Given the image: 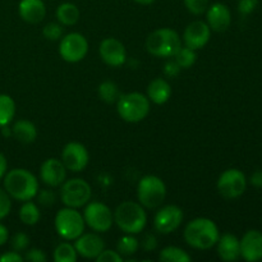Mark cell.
<instances>
[{
	"mask_svg": "<svg viewBox=\"0 0 262 262\" xmlns=\"http://www.w3.org/2000/svg\"><path fill=\"white\" fill-rule=\"evenodd\" d=\"M10 246H12L13 251H15V252H23L30 246V237L23 232L15 233L12 237V241H10Z\"/></svg>",
	"mask_w": 262,
	"mask_h": 262,
	"instance_id": "d6a6232c",
	"label": "cell"
},
{
	"mask_svg": "<svg viewBox=\"0 0 262 262\" xmlns=\"http://www.w3.org/2000/svg\"><path fill=\"white\" fill-rule=\"evenodd\" d=\"M18 13L25 22L36 25L46 15V7L42 0H20Z\"/></svg>",
	"mask_w": 262,
	"mask_h": 262,
	"instance_id": "44dd1931",
	"label": "cell"
},
{
	"mask_svg": "<svg viewBox=\"0 0 262 262\" xmlns=\"http://www.w3.org/2000/svg\"><path fill=\"white\" fill-rule=\"evenodd\" d=\"M2 129V135L4 136V137H12L13 133H12V128H9L8 125H4V127L0 128Z\"/></svg>",
	"mask_w": 262,
	"mask_h": 262,
	"instance_id": "bcb514c9",
	"label": "cell"
},
{
	"mask_svg": "<svg viewBox=\"0 0 262 262\" xmlns=\"http://www.w3.org/2000/svg\"><path fill=\"white\" fill-rule=\"evenodd\" d=\"M37 201L38 204L42 205V206H53L56 201V196L53 191L50 189H42V191H38L37 194Z\"/></svg>",
	"mask_w": 262,
	"mask_h": 262,
	"instance_id": "d590c367",
	"label": "cell"
},
{
	"mask_svg": "<svg viewBox=\"0 0 262 262\" xmlns=\"http://www.w3.org/2000/svg\"><path fill=\"white\" fill-rule=\"evenodd\" d=\"M183 222V211L177 205H166L156 212L154 217L155 229L161 234H170L181 227Z\"/></svg>",
	"mask_w": 262,
	"mask_h": 262,
	"instance_id": "7c38bea8",
	"label": "cell"
},
{
	"mask_svg": "<svg viewBox=\"0 0 262 262\" xmlns=\"http://www.w3.org/2000/svg\"><path fill=\"white\" fill-rule=\"evenodd\" d=\"M207 25L215 32H224L230 27L232 13L230 9L223 3H215L207 8Z\"/></svg>",
	"mask_w": 262,
	"mask_h": 262,
	"instance_id": "d6986e66",
	"label": "cell"
},
{
	"mask_svg": "<svg viewBox=\"0 0 262 262\" xmlns=\"http://www.w3.org/2000/svg\"><path fill=\"white\" fill-rule=\"evenodd\" d=\"M15 115V102L9 95L0 94V128L9 125Z\"/></svg>",
	"mask_w": 262,
	"mask_h": 262,
	"instance_id": "484cf974",
	"label": "cell"
},
{
	"mask_svg": "<svg viewBox=\"0 0 262 262\" xmlns=\"http://www.w3.org/2000/svg\"><path fill=\"white\" fill-rule=\"evenodd\" d=\"M97 262H122L123 256L118 253V251L112 250H104L99 256L96 257Z\"/></svg>",
	"mask_w": 262,
	"mask_h": 262,
	"instance_id": "74e56055",
	"label": "cell"
},
{
	"mask_svg": "<svg viewBox=\"0 0 262 262\" xmlns=\"http://www.w3.org/2000/svg\"><path fill=\"white\" fill-rule=\"evenodd\" d=\"M56 19L61 26H74L79 20L81 12L73 3H63L56 8Z\"/></svg>",
	"mask_w": 262,
	"mask_h": 262,
	"instance_id": "cb8c5ba5",
	"label": "cell"
},
{
	"mask_svg": "<svg viewBox=\"0 0 262 262\" xmlns=\"http://www.w3.org/2000/svg\"><path fill=\"white\" fill-rule=\"evenodd\" d=\"M173 58L182 69H188L196 63L197 54L196 50H192V49L187 48V46H181V49L177 51V54Z\"/></svg>",
	"mask_w": 262,
	"mask_h": 262,
	"instance_id": "4dcf8cb0",
	"label": "cell"
},
{
	"mask_svg": "<svg viewBox=\"0 0 262 262\" xmlns=\"http://www.w3.org/2000/svg\"><path fill=\"white\" fill-rule=\"evenodd\" d=\"M19 219L25 225H36L41 219V212L35 202L25 201L19 209Z\"/></svg>",
	"mask_w": 262,
	"mask_h": 262,
	"instance_id": "d4e9b609",
	"label": "cell"
},
{
	"mask_svg": "<svg viewBox=\"0 0 262 262\" xmlns=\"http://www.w3.org/2000/svg\"><path fill=\"white\" fill-rule=\"evenodd\" d=\"M89 51V41L82 33L71 32L60 38L59 54L68 63L83 60Z\"/></svg>",
	"mask_w": 262,
	"mask_h": 262,
	"instance_id": "8fae6325",
	"label": "cell"
},
{
	"mask_svg": "<svg viewBox=\"0 0 262 262\" xmlns=\"http://www.w3.org/2000/svg\"><path fill=\"white\" fill-rule=\"evenodd\" d=\"M247 178L239 169L230 168L220 174L217 179V191L227 200H235L242 196L247 188Z\"/></svg>",
	"mask_w": 262,
	"mask_h": 262,
	"instance_id": "9c48e42d",
	"label": "cell"
},
{
	"mask_svg": "<svg viewBox=\"0 0 262 262\" xmlns=\"http://www.w3.org/2000/svg\"><path fill=\"white\" fill-rule=\"evenodd\" d=\"M140 248V242L135 234H127L125 233L122 238H119L117 243V251L120 256L123 257H128V256L135 255Z\"/></svg>",
	"mask_w": 262,
	"mask_h": 262,
	"instance_id": "4316f807",
	"label": "cell"
},
{
	"mask_svg": "<svg viewBox=\"0 0 262 262\" xmlns=\"http://www.w3.org/2000/svg\"><path fill=\"white\" fill-rule=\"evenodd\" d=\"M141 245H142V247L145 248L146 251H154L156 248V246H158V241H156L155 235L147 234L145 238H143Z\"/></svg>",
	"mask_w": 262,
	"mask_h": 262,
	"instance_id": "b9f144b4",
	"label": "cell"
},
{
	"mask_svg": "<svg viewBox=\"0 0 262 262\" xmlns=\"http://www.w3.org/2000/svg\"><path fill=\"white\" fill-rule=\"evenodd\" d=\"M10 209H12L10 196L7 193L5 189L0 188V220L5 219L9 215Z\"/></svg>",
	"mask_w": 262,
	"mask_h": 262,
	"instance_id": "e575fe53",
	"label": "cell"
},
{
	"mask_svg": "<svg viewBox=\"0 0 262 262\" xmlns=\"http://www.w3.org/2000/svg\"><path fill=\"white\" fill-rule=\"evenodd\" d=\"M42 35L46 40L58 41L63 37V27L59 22H50L43 27Z\"/></svg>",
	"mask_w": 262,
	"mask_h": 262,
	"instance_id": "1f68e13d",
	"label": "cell"
},
{
	"mask_svg": "<svg viewBox=\"0 0 262 262\" xmlns=\"http://www.w3.org/2000/svg\"><path fill=\"white\" fill-rule=\"evenodd\" d=\"M117 110L124 122L138 123L150 113V100L141 92L123 94L117 101Z\"/></svg>",
	"mask_w": 262,
	"mask_h": 262,
	"instance_id": "5b68a950",
	"label": "cell"
},
{
	"mask_svg": "<svg viewBox=\"0 0 262 262\" xmlns=\"http://www.w3.org/2000/svg\"><path fill=\"white\" fill-rule=\"evenodd\" d=\"M182 68L179 67V64L177 63L176 60H169L168 63L164 66V73L168 77L173 78V77H177L179 73H181Z\"/></svg>",
	"mask_w": 262,
	"mask_h": 262,
	"instance_id": "ab89813d",
	"label": "cell"
},
{
	"mask_svg": "<svg viewBox=\"0 0 262 262\" xmlns=\"http://www.w3.org/2000/svg\"><path fill=\"white\" fill-rule=\"evenodd\" d=\"M257 5L258 0H238V10L242 15H250Z\"/></svg>",
	"mask_w": 262,
	"mask_h": 262,
	"instance_id": "f35d334b",
	"label": "cell"
},
{
	"mask_svg": "<svg viewBox=\"0 0 262 262\" xmlns=\"http://www.w3.org/2000/svg\"><path fill=\"white\" fill-rule=\"evenodd\" d=\"M97 94H99L100 100H102L106 104L117 102L119 96L122 95L117 83H114L112 81H104L102 83H100L99 89H97Z\"/></svg>",
	"mask_w": 262,
	"mask_h": 262,
	"instance_id": "83f0119b",
	"label": "cell"
},
{
	"mask_svg": "<svg viewBox=\"0 0 262 262\" xmlns=\"http://www.w3.org/2000/svg\"><path fill=\"white\" fill-rule=\"evenodd\" d=\"M102 61L110 67H120L127 60V50L118 38L106 37L101 41L99 48Z\"/></svg>",
	"mask_w": 262,
	"mask_h": 262,
	"instance_id": "9a60e30c",
	"label": "cell"
},
{
	"mask_svg": "<svg viewBox=\"0 0 262 262\" xmlns=\"http://www.w3.org/2000/svg\"><path fill=\"white\" fill-rule=\"evenodd\" d=\"M8 170V161L5 159V156L0 152V181L4 178V176L7 174Z\"/></svg>",
	"mask_w": 262,
	"mask_h": 262,
	"instance_id": "f6af8a7d",
	"label": "cell"
},
{
	"mask_svg": "<svg viewBox=\"0 0 262 262\" xmlns=\"http://www.w3.org/2000/svg\"><path fill=\"white\" fill-rule=\"evenodd\" d=\"M46 255L42 250H38V248H31V250H26L25 256H23V260L31 261V262H45L46 261Z\"/></svg>",
	"mask_w": 262,
	"mask_h": 262,
	"instance_id": "8d00e7d4",
	"label": "cell"
},
{
	"mask_svg": "<svg viewBox=\"0 0 262 262\" xmlns=\"http://www.w3.org/2000/svg\"><path fill=\"white\" fill-rule=\"evenodd\" d=\"M8 239H9V230L5 225L0 224V247L4 246L8 242Z\"/></svg>",
	"mask_w": 262,
	"mask_h": 262,
	"instance_id": "ee69618b",
	"label": "cell"
},
{
	"mask_svg": "<svg viewBox=\"0 0 262 262\" xmlns=\"http://www.w3.org/2000/svg\"><path fill=\"white\" fill-rule=\"evenodd\" d=\"M217 246V255L220 260L225 262H233L241 258L239 239L232 233H225L220 235Z\"/></svg>",
	"mask_w": 262,
	"mask_h": 262,
	"instance_id": "ffe728a7",
	"label": "cell"
},
{
	"mask_svg": "<svg viewBox=\"0 0 262 262\" xmlns=\"http://www.w3.org/2000/svg\"><path fill=\"white\" fill-rule=\"evenodd\" d=\"M4 189L10 199L20 202L30 201L37 194L38 181L27 169H13L4 176Z\"/></svg>",
	"mask_w": 262,
	"mask_h": 262,
	"instance_id": "6da1fadb",
	"label": "cell"
},
{
	"mask_svg": "<svg viewBox=\"0 0 262 262\" xmlns=\"http://www.w3.org/2000/svg\"><path fill=\"white\" fill-rule=\"evenodd\" d=\"M74 248L82 257L96 260L97 256L105 250V243L104 239L96 233H87L74 239Z\"/></svg>",
	"mask_w": 262,
	"mask_h": 262,
	"instance_id": "ac0fdd59",
	"label": "cell"
},
{
	"mask_svg": "<svg viewBox=\"0 0 262 262\" xmlns=\"http://www.w3.org/2000/svg\"><path fill=\"white\" fill-rule=\"evenodd\" d=\"M184 5L192 14L200 15L209 8V0H184Z\"/></svg>",
	"mask_w": 262,
	"mask_h": 262,
	"instance_id": "836d02e7",
	"label": "cell"
},
{
	"mask_svg": "<svg viewBox=\"0 0 262 262\" xmlns=\"http://www.w3.org/2000/svg\"><path fill=\"white\" fill-rule=\"evenodd\" d=\"M12 133L15 140L26 143V145L35 142V140L37 138V128L32 122L27 119L17 120L13 124Z\"/></svg>",
	"mask_w": 262,
	"mask_h": 262,
	"instance_id": "603a6c76",
	"label": "cell"
},
{
	"mask_svg": "<svg viewBox=\"0 0 262 262\" xmlns=\"http://www.w3.org/2000/svg\"><path fill=\"white\" fill-rule=\"evenodd\" d=\"M166 197V186L161 178L156 176H146L138 182L137 199L146 209H156Z\"/></svg>",
	"mask_w": 262,
	"mask_h": 262,
	"instance_id": "52a82bcc",
	"label": "cell"
},
{
	"mask_svg": "<svg viewBox=\"0 0 262 262\" xmlns=\"http://www.w3.org/2000/svg\"><path fill=\"white\" fill-rule=\"evenodd\" d=\"M41 181L46 186L55 188V187L61 186L67 179V168L64 166L63 161L59 159L50 158L46 159L42 163L40 169Z\"/></svg>",
	"mask_w": 262,
	"mask_h": 262,
	"instance_id": "e0dca14e",
	"label": "cell"
},
{
	"mask_svg": "<svg viewBox=\"0 0 262 262\" xmlns=\"http://www.w3.org/2000/svg\"><path fill=\"white\" fill-rule=\"evenodd\" d=\"M219 237V228L209 217H197L184 228V241L196 250H210L216 246Z\"/></svg>",
	"mask_w": 262,
	"mask_h": 262,
	"instance_id": "7a4b0ae2",
	"label": "cell"
},
{
	"mask_svg": "<svg viewBox=\"0 0 262 262\" xmlns=\"http://www.w3.org/2000/svg\"><path fill=\"white\" fill-rule=\"evenodd\" d=\"M114 223L127 234H138L147 224V215L140 202L124 201L115 209Z\"/></svg>",
	"mask_w": 262,
	"mask_h": 262,
	"instance_id": "3957f363",
	"label": "cell"
},
{
	"mask_svg": "<svg viewBox=\"0 0 262 262\" xmlns=\"http://www.w3.org/2000/svg\"><path fill=\"white\" fill-rule=\"evenodd\" d=\"M181 46V36L171 28H159L146 40V50L156 58H173Z\"/></svg>",
	"mask_w": 262,
	"mask_h": 262,
	"instance_id": "277c9868",
	"label": "cell"
},
{
	"mask_svg": "<svg viewBox=\"0 0 262 262\" xmlns=\"http://www.w3.org/2000/svg\"><path fill=\"white\" fill-rule=\"evenodd\" d=\"M241 257L247 262L262 260V232L250 229L239 239Z\"/></svg>",
	"mask_w": 262,
	"mask_h": 262,
	"instance_id": "2e32d148",
	"label": "cell"
},
{
	"mask_svg": "<svg viewBox=\"0 0 262 262\" xmlns=\"http://www.w3.org/2000/svg\"><path fill=\"white\" fill-rule=\"evenodd\" d=\"M171 86L168 81L163 78H155L150 82L147 87V97L150 102L156 105H163L170 99Z\"/></svg>",
	"mask_w": 262,
	"mask_h": 262,
	"instance_id": "7402d4cb",
	"label": "cell"
},
{
	"mask_svg": "<svg viewBox=\"0 0 262 262\" xmlns=\"http://www.w3.org/2000/svg\"><path fill=\"white\" fill-rule=\"evenodd\" d=\"M250 183L255 188H262V169L253 171L252 176L250 177Z\"/></svg>",
	"mask_w": 262,
	"mask_h": 262,
	"instance_id": "7bdbcfd3",
	"label": "cell"
},
{
	"mask_svg": "<svg viewBox=\"0 0 262 262\" xmlns=\"http://www.w3.org/2000/svg\"><path fill=\"white\" fill-rule=\"evenodd\" d=\"M135 2L141 5H151L152 3H155V0H135Z\"/></svg>",
	"mask_w": 262,
	"mask_h": 262,
	"instance_id": "7dc6e473",
	"label": "cell"
},
{
	"mask_svg": "<svg viewBox=\"0 0 262 262\" xmlns=\"http://www.w3.org/2000/svg\"><path fill=\"white\" fill-rule=\"evenodd\" d=\"M54 225H55V230L63 239L66 241H74L83 234L84 223L83 215L73 207H64V209L59 210L58 214L55 215V220H54Z\"/></svg>",
	"mask_w": 262,
	"mask_h": 262,
	"instance_id": "8992f818",
	"label": "cell"
},
{
	"mask_svg": "<svg viewBox=\"0 0 262 262\" xmlns=\"http://www.w3.org/2000/svg\"><path fill=\"white\" fill-rule=\"evenodd\" d=\"M77 256H78V253H77L76 248H74V245H71L69 241L56 246L53 253L54 261L55 262H76Z\"/></svg>",
	"mask_w": 262,
	"mask_h": 262,
	"instance_id": "f546056e",
	"label": "cell"
},
{
	"mask_svg": "<svg viewBox=\"0 0 262 262\" xmlns=\"http://www.w3.org/2000/svg\"><path fill=\"white\" fill-rule=\"evenodd\" d=\"M210 37H211V28L202 20H194L189 23L183 33L184 45L196 51L205 48L210 41Z\"/></svg>",
	"mask_w": 262,
	"mask_h": 262,
	"instance_id": "5bb4252c",
	"label": "cell"
},
{
	"mask_svg": "<svg viewBox=\"0 0 262 262\" xmlns=\"http://www.w3.org/2000/svg\"><path fill=\"white\" fill-rule=\"evenodd\" d=\"M23 256H20L19 252H15V251H12V252H5L0 256V262H22Z\"/></svg>",
	"mask_w": 262,
	"mask_h": 262,
	"instance_id": "60d3db41",
	"label": "cell"
},
{
	"mask_svg": "<svg viewBox=\"0 0 262 262\" xmlns=\"http://www.w3.org/2000/svg\"><path fill=\"white\" fill-rule=\"evenodd\" d=\"M61 161L67 170L78 173L89 165V151L82 143L69 142L64 146L63 151H61Z\"/></svg>",
	"mask_w": 262,
	"mask_h": 262,
	"instance_id": "4fadbf2b",
	"label": "cell"
},
{
	"mask_svg": "<svg viewBox=\"0 0 262 262\" xmlns=\"http://www.w3.org/2000/svg\"><path fill=\"white\" fill-rule=\"evenodd\" d=\"M83 219L87 227L96 233H106L114 223V215L102 202H89L84 207Z\"/></svg>",
	"mask_w": 262,
	"mask_h": 262,
	"instance_id": "30bf717a",
	"label": "cell"
},
{
	"mask_svg": "<svg viewBox=\"0 0 262 262\" xmlns=\"http://www.w3.org/2000/svg\"><path fill=\"white\" fill-rule=\"evenodd\" d=\"M159 260L163 262H189L191 256L182 248L176 247V246H169V247L161 250Z\"/></svg>",
	"mask_w": 262,
	"mask_h": 262,
	"instance_id": "f1b7e54d",
	"label": "cell"
},
{
	"mask_svg": "<svg viewBox=\"0 0 262 262\" xmlns=\"http://www.w3.org/2000/svg\"><path fill=\"white\" fill-rule=\"evenodd\" d=\"M60 188V200L67 207L79 209L86 206L92 196V188L84 179L73 178L64 182Z\"/></svg>",
	"mask_w": 262,
	"mask_h": 262,
	"instance_id": "ba28073f",
	"label": "cell"
}]
</instances>
